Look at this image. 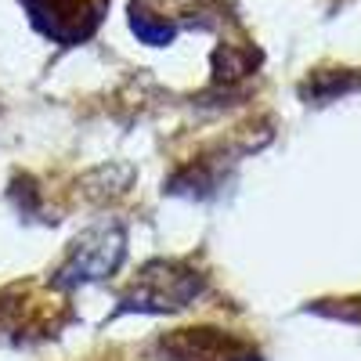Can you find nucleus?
Segmentation results:
<instances>
[{"mask_svg": "<svg viewBox=\"0 0 361 361\" xmlns=\"http://www.w3.org/2000/svg\"><path fill=\"white\" fill-rule=\"evenodd\" d=\"M206 275L195 264L185 260H148L134 282L119 293V307L116 314H173L185 311L188 304L202 296Z\"/></svg>", "mask_w": 361, "mask_h": 361, "instance_id": "nucleus-1", "label": "nucleus"}, {"mask_svg": "<svg viewBox=\"0 0 361 361\" xmlns=\"http://www.w3.org/2000/svg\"><path fill=\"white\" fill-rule=\"evenodd\" d=\"M127 257V235L119 224H98L83 231L76 243L69 246L66 260L58 264V271L51 275V286L58 289H76V286H90L109 279L112 271L123 264Z\"/></svg>", "mask_w": 361, "mask_h": 361, "instance_id": "nucleus-2", "label": "nucleus"}, {"mask_svg": "<svg viewBox=\"0 0 361 361\" xmlns=\"http://www.w3.org/2000/svg\"><path fill=\"white\" fill-rule=\"evenodd\" d=\"M156 354L163 361H260L250 340L228 333V329H214V325L173 329V333L159 336Z\"/></svg>", "mask_w": 361, "mask_h": 361, "instance_id": "nucleus-3", "label": "nucleus"}, {"mask_svg": "<svg viewBox=\"0 0 361 361\" xmlns=\"http://www.w3.org/2000/svg\"><path fill=\"white\" fill-rule=\"evenodd\" d=\"M33 25L54 44H80L102 22L105 0H22Z\"/></svg>", "mask_w": 361, "mask_h": 361, "instance_id": "nucleus-4", "label": "nucleus"}, {"mask_svg": "<svg viewBox=\"0 0 361 361\" xmlns=\"http://www.w3.org/2000/svg\"><path fill=\"white\" fill-rule=\"evenodd\" d=\"M130 29L137 33L141 44H152V47L170 44L173 33H177L173 22L159 18V11H148V8H145V0H134V4H130Z\"/></svg>", "mask_w": 361, "mask_h": 361, "instance_id": "nucleus-5", "label": "nucleus"}, {"mask_svg": "<svg viewBox=\"0 0 361 361\" xmlns=\"http://www.w3.org/2000/svg\"><path fill=\"white\" fill-rule=\"evenodd\" d=\"M257 66V54L253 51H238V47H221L214 54V69H217V80H238L253 73Z\"/></svg>", "mask_w": 361, "mask_h": 361, "instance_id": "nucleus-6", "label": "nucleus"}]
</instances>
